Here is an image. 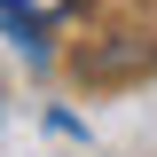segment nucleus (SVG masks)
Instances as JSON below:
<instances>
[{
	"instance_id": "1",
	"label": "nucleus",
	"mask_w": 157,
	"mask_h": 157,
	"mask_svg": "<svg viewBox=\"0 0 157 157\" xmlns=\"http://www.w3.org/2000/svg\"><path fill=\"white\" fill-rule=\"evenodd\" d=\"M24 8L39 16V8H55V0H0V16H24Z\"/></svg>"
}]
</instances>
